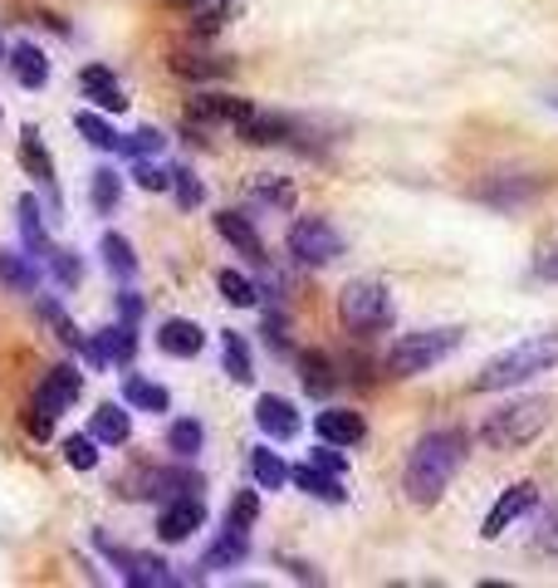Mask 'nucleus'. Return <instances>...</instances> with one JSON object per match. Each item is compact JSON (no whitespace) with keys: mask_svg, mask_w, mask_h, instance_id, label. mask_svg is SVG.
Returning a JSON list of instances; mask_svg holds the SVG:
<instances>
[{"mask_svg":"<svg viewBox=\"0 0 558 588\" xmlns=\"http://www.w3.org/2000/svg\"><path fill=\"white\" fill-rule=\"evenodd\" d=\"M465 447H471V441H465L461 427H431V432H421L412 456H407V471H402L407 501L431 511V505L451 491L455 471L465 466Z\"/></svg>","mask_w":558,"mask_h":588,"instance_id":"nucleus-1","label":"nucleus"},{"mask_svg":"<svg viewBox=\"0 0 558 588\" xmlns=\"http://www.w3.org/2000/svg\"><path fill=\"white\" fill-rule=\"evenodd\" d=\"M549 368H558V329L529 334V338H519L515 348H505L499 358H489V364L475 372L471 388L475 392H505V388H519V382H529L534 372H549Z\"/></svg>","mask_w":558,"mask_h":588,"instance_id":"nucleus-2","label":"nucleus"},{"mask_svg":"<svg viewBox=\"0 0 558 588\" xmlns=\"http://www.w3.org/2000/svg\"><path fill=\"white\" fill-rule=\"evenodd\" d=\"M549 417H554V398H519V402H505L499 412H489L485 417V427H481V441L489 451H519V447H529L534 437L549 427Z\"/></svg>","mask_w":558,"mask_h":588,"instance_id":"nucleus-3","label":"nucleus"},{"mask_svg":"<svg viewBox=\"0 0 558 588\" xmlns=\"http://www.w3.org/2000/svg\"><path fill=\"white\" fill-rule=\"evenodd\" d=\"M455 344H461V329L402 334L392 348H387V372H392V378H421V372H431L441 358H451Z\"/></svg>","mask_w":558,"mask_h":588,"instance_id":"nucleus-4","label":"nucleus"},{"mask_svg":"<svg viewBox=\"0 0 558 588\" xmlns=\"http://www.w3.org/2000/svg\"><path fill=\"white\" fill-rule=\"evenodd\" d=\"M338 319H344L348 334L372 338L392 324V294L378 280H348L344 294H338Z\"/></svg>","mask_w":558,"mask_h":588,"instance_id":"nucleus-5","label":"nucleus"},{"mask_svg":"<svg viewBox=\"0 0 558 588\" xmlns=\"http://www.w3.org/2000/svg\"><path fill=\"white\" fill-rule=\"evenodd\" d=\"M78 388H84V378H78V368L74 364H60V368H50L40 378V388H35V402H30V432L35 437H50V427H54V417L64 412V407H74L78 402Z\"/></svg>","mask_w":558,"mask_h":588,"instance_id":"nucleus-6","label":"nucleus"},{"mask_svg":"<svg viewBox=\"0 0 558 588\" xmlns=\"http://www.w3.org/2000/svg\"><path fill=\"white\" fill-rule=\"evenodd\" d=\"M284 245H289V255L309 270L334 265V260L344 255V235H338L334 221H324V217H299L289 225V235H284Z\"/></svg>","mask_w":558,"mask_h":588,"instance_id":"nucleus-7","label":"nucleus"},{"mask_svg":"<svg viewBox=\"0 0 558 588\" xmlns=\"http://www.w3.org/2000/svg\"><path fill=\"white\" fill-rule=\"evenodd\" d=\"M118 491L128 495V501H177V495L201 491V476L197 471H177V466H143V471H133Z\"/></svg>","mask_w":558,"mask_h":588,"instance_id":"nucleus-8","label":"nucleus"},{"mask_svg":"<svg viewBox=\"0 0 558 588\" xmlns=\"http://www.w3.org/2000/svg\"><path fill=\"white\" fill-rule=\"evenodd\" d=\"M98 549L108 554L113 569H123V584H133V588H177V574L167 569L157 554H133V549L113 545V539H98Z\"/></svg>","mask_w":558,"mask_h":588,"instance_id":"nucleus-9","label":"nucleus"},{"mask_svg":"<svg viewBox=\"0 0 558 588\" xmlns=\"http://www.w3.org/2000/svg\"><path fill=\"white\" fill-rule=\"evenodd\" d=\"M534 505H539V485H534V481H515V485H509V491L495 501V511L485 515L481 535H485V539H499L509 525H515V519H524V515H529Z\"/></svg>","mask_w":558,"mask_h":588,"instance_id":"nucleus-10","label":"nucleus"},{"mask_svg":"<svg viewBox=\"0 0 558 588\" xmlns=\"http://www.w3.org/2000/svg\"><path fill=\"white\" fill-rule=\"evenodd\" d=\"M201 525H207V505H201L197 495H177V501L157 515V539H162V545H181V539H191Z\"/></svg>","mask_w":558,"mask_h":588,"instance_id":"nucleus-11","label":"nucleus"},{"mask_svg":"<svg viewBox=\"0 0 558 588\" xmlns=\"http://www.w3.org/2000/svg\"><path fill=\"white\" fill-rule=\"evenodd\" d=\"M84 358L88 364H133V354H138V334H133V324H113V329H98V338H84Z\"/></svg>","mask_w":558,"mask_h":588,"instance_id":"nucleus-12","label":"nucleus"},{"mask_svg":"<svg viewBox=\"0 0 558 588\" xmlns=\"http://www.w3.org/2000/svg\"><path fill=\"white\" fill-rule=\"evenodd\" d=\"M544 191L539 177H489V182L475 187V201H485V207L495 211H515L524 201H534Z\"/></svg>","mask_w":558,"mask_h":588,"instance_id":"nucleus-13","label":"nucleus"},{"mask_svg":"<svg viewBox=\"0 0 558 588\" xmlns=\"http://www.w3.org/2000/svg\"><path fill=\"white\" fill-rule=\"evenodd\" d=\"M250 113H255L250 98H231V94H197V98H191V118H201V123H225V128H241Z\"/></svg>","mask_w":558,"mask_h":588,"instance_id":"nucleus-14","label":"nucleus"},{"mask_svg":"<svg viewBox=\"0 0 558 588\" xmlns=\"http://www.w3.org/2000/svg\"><path fill=\"white\" fill-rule=\"evenodd\" d=\"M245 559H250V535H245V529H231V525H225L221 535H215V545L201 554L197 569H201V574H225V569H235V564H245Z\"/></svg>","mask_w":558,"mask_h":588,"instance_id":"nucleus-15","label":"nucleus"},{"mask_svg":"<svg viewBox=\"0 0 558 588\" xmlns=\"http://www.w3.org/2000/svg\"><path fill=\"white\" fill-rule=\"evenodd\" d=\"M255 427H260V432H270L275 441H289V437H299V412H294L289 398L265 392V398H255Z\"/></svg>","mask_w":558,"mask_h":588,"instance_id":"nucleus-16","label":"nucleus"},{"mask_svg":"<svg viewBox=\"0 0 558 588\" xmlns=\"http://www.w3.org/2000/svg\"><path fill=\"white\" fill-rule=\"evenodd\" d=\"M15 231H20V245H25L30 260H50V235H44V217H40V201L35 197H20L15 201Z\"/></svg>","mask_w":558,"mask_h":588,"instance_id":"nucleus-17","label":"nucleus"},{"mask_svg":"<svg viewBox=\"0 0 558 588\" xmlns=\"http://www.w3.org/2000/svg\"><path fill=\"white\" fill-rule=\"evenodd\" d=\"M318 437H324L328 447H358V441L368 437V422H362V412L328 407V412H318Z\"/></svg>","mask_w":558,"mask_h":588,"instance_id":"nucleus-18","label":"nucleus"},{"mask_svg":"<svg viewBox=\"0 0 558 588\" xmlns=\"http://www.w3.org/2000/svg\"><path fill=\"white\" fill-rule=\"evenodd\" d=\"M20 167H25V172L35 177L44 191H50V207L60 211V191H54V162H50V153H44V143H40L35 128L20 133Z\"/></svg>","mask_w":558,"mask_h":588,"instance_id":"nucleus-19","label":"nucleus"},{"mask_svg":"<svg viewBox=\"0 0 558 588\" xmlns=\"http://www.w3.org/2000/svg\"><path fill=\"white\" fill-rule=\"evenodd\" d=\"M157 348H162L167 358H197L201 348H207V334L191 319H167L162 329H157Z\"/></svg>","mask_w":558,"mask_h":588,"instance_id":"nucleus-20","label":"nucleus"},{"mask_svg":"<svg viewBox=\"0 0 558 588\" xmlns=\"http://www.w3.org/2000/svg\"><path fill=\"white\" fill-rule=\"evenodd\" d=\"M215 231H221L225 241H231L241 255H250V260H265V241H260L255 221H250L245 211H215Z\"/></svg>","mask_w":558,"mask_h":588,"instance_id":"nucleus-21","label":"nucleus"},{"mask_svg":"<svg viewBox=\"0 0 558 588\" xmlns=\"http://www.w3.org/2000/svg\"><path fill=\"white\" fill-rule=\"evenodd\" d=\"M78 84H84V94L94 98L104 113H123V108H128V94L118 88V78H113L108 64H88V70L78 74Z\"/></svg>","mask_w":558,"mask_h":588,"instance_id":"nucleus-22","label":"nucleus"},{"mask_svg":"<svg viewBox=\"0 0 558 588\" xmlns=\"http://www.w3.org/2000/svg\"><path fill=\"white\" fill-rule=\"evenodd\" d=\"M88 437H94L98 447H123V441L133 437V417L123 412L118 402H98V412L88 417Z\"/></svg>","mask_w":558,"mask_h":588,"instance_id":"nucleus-23","label":"nucleus"},{"mask_svg":"<svg viewBox=\"0 0 558 588\" xmlns=\"http://www.w3.org/2000/svg\"><path fill=\"white\" fill-rule=\"evenodd\" d=\"M10 74H15L20 88H44L50 84V60H44L40 44H15L10 50Z\"/></svg>","mask_w":558,"mask_h":588,"instance_id":"nucleus-24","label":"nucleus"},{"mask_svg":"<svg viewBox=\"0 0 558 588\" xmlns=\"http://www.w3.org/2000/svg\"><path fill=\"white\" fill-rule=\"evenodd\" d=\"M245 191H250L255 201H265V207H275V211H294V201H299V191H294L289 177H275V172L250 177Z\"/></svg>","mask_w":558,"mask_h":588,"instance_id":"nucleus-25","label":"nucleus"},{"mask_svg":"<svg viewBox=\"0 0 558 588\" xmlns=\"http://www.w3.org/2000/svg\"><path fill=\"white\" fill-rule=\"evenodd\" d=\"M299 372H304V388H309L314 398H328L338 382V364L328 354H318V348H304L299 354Z\"/></svg>","mask_w":558,"mask_h":588,"instance_id":"nucleus-26","label":"nucleus"},{"mask_svg":"<svg viewBox=\"0 0 558 588\" xmlns=\"http://www.w3.org/2000/svg\"><path fill=\"white\" fill-rule=\"evenodd\" d=\"M0 285L15 290V294H35V290H40L35 260L20 255V251H0Z\"/></svg>","mask_w":558,"mask_h":588,"instance_id":"nucleus-27","label":"nucleus"},{"mask_svg":"<svg viewBox=\"0 0 558 588\" xmlns=\"http://www.w3.org/2000/svg\"><path fill=\"white\" fill-rule=\"evenodd\" d=\"M98 251H104V265H108V275H113V280H133V275H138V255H133L128 235L108 231L104 241H98Z\"/></svg>","mask_w":558,"mask_h":588,"instance_id":"nucleus-28","label":"nucleus"},{"mask_svg":"<svg viewBox=\"0 0 558 588\" xmlns=\"http://www.w3.org/2000/svg\"><path fill=\"white\" fill-rule=\"evenodd\" d=\"M289 481L299 485V491H309L314 501H328V505L344 501V485H338V476H324L318 466H289Z\"/></svg>","mask_w":558,"mask_h":588,"instance_id":"nucleus-29","label":"nucleus"},{"mask_svg":"<svg viewBox=\"0 0 558 588\" xmlns=\"http://www.w3.org/2000/svg\"><path fill=\"white\" fill-rule=\"evenodd\" d=\"M123 398H128V407H138V412H167L172 407L162 382H147V378H123Z\"/></svg>","mask_w":558,"mask_h":588,"instance_id":"nucleus-30","label":"nucleus"},{"mask_svg":"<svg viewBox=\"0 0 558 588\" xmlns=\"http://www.w3.org/2000/svg\"><path fill=\"white\" fill-rule=\"evenodd\" d=\"M167 447H172L181 461H191L201 447H207V427H201L197 417H177V422L167 427Z\"/></svg>","mask_w":558,"mask_h":588,"instance_id":"nucleus-31","label":"nucleus"},{"mask_svg":"<svg viewBox=\"0 0 558 588\" xmlns=\"http://www.w3.org/2000/svg\"><path fill=\"white\" fill-rule=\"evenodd\" d=\"M221 348H225V372H231L235 382H250V378H255V364H250V344H245V334L225 329V334H221Z\"/></svg>","mask_w":558,"mask_h":588,"instance_id":"nucleus-32","label":"nucleus"},{"mask_svg":"<svg viewBox=\"0 0 558 588\" xmlns=\"http://www.w3.org/2000/svg\"><path fill=\"white\" fill-rule=\"evenodd\" d=\"M250 471H255V481H260V491H280L284 481H289V466L275 456V451H265V447H255L250 451Z\"/></svg>","mask_w":558,"mask_h":588,"instance_id":"nucleus-33","label":"nucleus"},{"mask_svg":"<svg viewBox=\"0 0 558 588\" xmlns=\"http://www.w3.org/2000/svg\"><path fill=\"white\" fill-rule=\"evenodd\" d=\"M215 285H221V294L235 304V309H255L260 304V285H250L241 270H215Z\"/></svg>","mask_w":558,"mask_h":588,"instance_id":"nucleus-34","label":"nucleus"},{"mask_svg":"<svg viewBox=\"0 0 558 588\" xmlns=\"http://www.w3.org/2000/svg\"><path fill=\"white\" fill-rule=\"evenodd\" d=\"M167 187H172V197H177V207H181V211H197L201 201H207V187H201V177L191 172V167H172Z\"/></svg>","mask_w":558,"mask_h":588,"instance_id":"nucleus-35","label":"nucleus"},{"mask_svg":"<svg viewBox=\"0 0 558 588\" xmlns=\"http://www.w3.org/2000/svg\"><path fill=\"white\" fill-rule=\"evenodd\" d=\"M118 197H123V177L108 172V167H98L94 187H88V201H94V211H98V217H108V211L118 207Z\"/></svg>","mask_w":558,"mask_h":588,"instance_id":"nucleus-36","label":"nucleus"},{"mask_svg":"<svg viewBox=\"0 0 558 588\" xmlns=\"http://www.w3.org/2000/svg\"><path fill=\"white\" fill-rule=\"evenodd\" d=\"M74 128L84 133V143H94V147H104V153H113V147L123 143V133L113 128L108 118H98V113H78L74 118Z\"/></svg>","mask_w":558,"mask_h":588,"instance_id":"nucleus-37","label":"nucleus"},{"mask_svg":"<svg viewBox=\"0 0 558 588\" xmlns=\"http://www.w3.org/2000/svg\"><path fill=\"white\" fill-rule=\"evenodd\" d=\"M64 461H70L74 471H94L98 466V441L88 437V432H78V437H64Z\"/></svg>","mask_w":558,"mask_h":588,"instance_id":"nucleus-38","label":"nucleus"},{"mask_svg":"<svg viewBox=\"0 0 558 588\" xmlns=\"http://www.w3.org/2000/svg\"><path fill=\"white\" fill-rule=\"evenodd\" d=\"M172 70L181 78H225L235 64L231 60H211V54H197V60H172Z\"/></svg>","mask_w":558,"mask_h":588,"instance_id":"nucleus-39","label":"nucleus"},{"mask_svg":"<svg viewBox=\"0 0 558 588\" xmlns=\"http://www.w3.org/2000/svg\"><path fill=\"white\" fill-rule=\"evenodd\" d=\"M255 519H260V495H255V491H241V495L231 501V511H225V525H231V529H245V535H250V529H255Z\"/></svg>","mask_w":558,"mask_h":588,"instance_id":"nucleus-40","label":"nucleus"},{"mask_svg":"<svg viewBox=\"0 0 558 588\" xmlns=\"http://www.w3.org/2000/svg\"><path fill=\"white\" fill-rule=\"evenodd\" d=\"M162 133H157V128H147V123H143V128H133V133H123V153H128V157H152V153H162Z\"/></svg>","mask_w":558,"mask_h":588,"instance_id":"nucleus-41","label":"nucleus"},{"mask_svg":"<svg viewBox=\"0 0 558 588\" xmlns=\"http://www.w3.org/2000/svg\"><path fill=\"white\" fill-rule=\"evenodd\" d=\"M40 314H44V324H50V329H54V338H64V344H70V348H78V344H84V338H78V329H74V319H70V314H64L54 300H40Z\"/></svg>","mask_w":558,"mask_h":588,"instance_id":"nucleus-42","label":"nucleus"},{"mask_svg":"<svg viewBox=\"0 0 558 588\" xmlns=\"http://www.w3.org/2000/svg\"><path fill=\"white\" fill-rule=\"evenodd\" d=\"M534 549L549 554V559H558V505L544 511V525H539V535H534Z\"/></svg>","mask_w":558,"mask_h":588,"instance_id":"nucleus-43","label":"nucleus"},{"mask_svg":"<svg viewBox=\"0 0 558 588\" xmlns=\"http://www.w3.org/2000/svg\"><path fill=\"white\" fill-rule=\"evenodd\" d=\"M50 265H54V275L64 280V285H78V275H84V270H78V260L70 255V251H60V255H50Z\"/></svg>","mask_w":558,"mask_h":588,"instance_id":"nucleus-44","label":"nucleus"},{"mask_svg":"<svg viewBox=\"0 0 558 588\" xmlns=\"http://www.w3.org/2000/svg\"><path fill=\"white\" fill-rule=\"evenodd\" d=\"M534 280H544V285H558V251H544L534 260Z\"/></svg>","mask_w":558,"mask_h":588,"instance_id":"nucleus-45","label":"nucleus"},{"mask_svg":"<svg viewBox=\"0 0 558 588\" xmlns=\"http://www.w3.org/2000/svg\"><path fill=\"white\" fill-rule=\"evenodd\" d=\"M314 466H318V471H334V476H344L348 461H344V456H334V451H328V441H324V447L314 451Z\"/></svg>","mask_w":558,"mask_h":588,"instance_id":"nucleus-46","label":"nucleus"},{"mask_svg":"<svg viewBox=\"0 0 558 588\" xmlns=\"http://www.w3.org/2000/svg\"><path fill=\"white\" fill-rule=\"evenodd\" d=\"M118 314H123V324H138L143 319V300L133 290H123L118 294Z\"/></svg>","mask_w":558,"mask_h":588,"instance_id":"nucleus-47","label":"nucleus"},{"mask_svg":"<svg viewBox=\"0 0 558 588\" xmlns=\"http://www.w3.org/2000/svg\"><path fill=\"white\" fill-rule=\"evenodd\" d=\"M167 177H172V172H157V167L138 162V187H147V191H167Z\"/></svg>","mask_w":558,"mask_h":588,"instance_id":"nucleus-48","label":"nucleus"},{"mask_svg":"<svg viewBox=\"0 0 558 588\" xmlns=\"http://www.w3.org/2000/svg\"><path fill=\"white\" fill-rule=\"evenodd\" d=\"M225 15H231V10H225V6L201 10V15H197V30H201V35H211V30H221V25H225Z\"/></svg>","mask_w":558,"mask_h":588,"instance_id":"nucleus-49","label":"nucleus"},{"mask_svg":"<svg viewBox=\"0 0 558 588\" xmlns=\"http://www.w3.org/2000/svg\"><path fill=\"white\" fill-rule=\"evenodd\" d=\"M0 60H6V40H0Z\"/></svg>","mask_w":558,"mask_h":588,"instance_id":"nucleus-50","label":"nucleus"},{"mask_svg":"<svg viewBox=\"0 0 558 588\" xmlns=\"http://www.w3.org/2000/svg\"><path fill=\"white\" fill-rule=\"evenodd\" d=\"M554 104H558V98H554Z\"/></svg>","mask_w":558,"mask_h":588,"instance_id":"nucleus-51","label":"nucleus"}]
</instances>
